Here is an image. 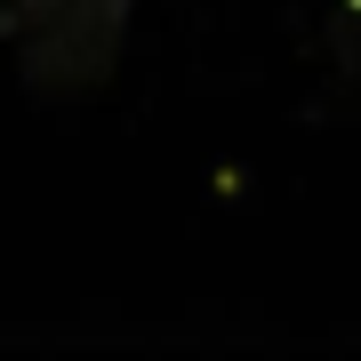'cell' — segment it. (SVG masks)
Masks as SVG:
<instances>
[{
  "mask_svg": "<svg viewBox=\"0 0 361 361\" xmlns=\"http://www.w3.org/2000/svg\"><path fill=\"white\" fill-rule=\"evenodd\" d=\"M121 32H129V0H16L8 40L32 89H89L113 73Z\"/></svg>",
  "mask_w": 361,
  "mask_h": 361,
  "instance_id": "obj_1",
  "label": "cell"
}]
</instances>
